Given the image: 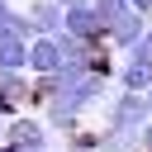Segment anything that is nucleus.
Returning <instances> with one entry per match:
<instances>
[{
	"mask_svg": "<svg viewBox=\"0 0 152 152\" xmlns=\"http://www.w3.org/2000/svg\"><path fill=\"white\" fill-rule=\"evenodd\" d=\"M147 119H152V109H147L142 90H119V100L104 109V128H124V133H138Z\"/></svg>",
	"mask_w": 152,
	"mask_h": 152,
	"instance_id": "nucleus-1",
	"label": "nucleus"
},
{
	"mask_svg": "<svg viewBox=\"0 0 152 152\" xmlns=\"http://www.w3.org/2000/svg\"><path fill=\"white\" fill-rule=\"evenodd\" d=\"M62 33H71V38L90 43V48L104 43V24H100L95 5H66V10H62Z\"/></svg>",
	"mask_w": 152,
	"mask_h": 152,
	"instance_id": "nucleus-2",
	"label": "nucleus"
},
{
	"mask_svg": "<svg viewBox=\"0 0 152 152\" xmlns=\"http://www.w3.org/2000/svg\"><path fill=\"white\" fill-rule=\"evenodd\" d=\"M119 86L124 90H147L152 86V57L138 52V48H128L124 52V66H119Z\"/></svg>",
	"mask_w": 152,
	"mask_h": 152,
	"instance_id": "nucleus-3",
	"label": "nucleus"
},
{
	"mask_svg": "<svg viewBox=\"0 0 152 152\" xmlns=\"http://www.w3.org/2000/svg\"><path fill=\"white\" fill-rule=\"evenodd\" d=\"M142 28H147V14L128 10L124 19H114V24H109V33H104V38H109V43H114L119 52H128V48H133V43L142 38Z\"/></svg>",
	"mask_w": 152,
	"mask_h": 152,
	"instance_id": "nucleus-4",
	"label": "nucleus"
},
{
	"mask_svg": "<svg viewBox=\"0 0 152 152\" xmlns=\"http://www.w3.org/2000/svg\"><path fill=\"white\" fill-rule=\"evenodd\" d=\"M28 66H33L38 76H52V71L62 66V43H57V33H48V38H38V43H28Z\"/></svg>",
	"mask_w": 152,
	"mask_h": 152,
	"instance_id": "nucleus-5",
	"label": "nucleus"
},
{
	"mask_svg": "<svg viewBox=\"0 0 152 152\" xmlns=\"http://www.w3.org/2000/svg\"><path fill=\"white\" fill-rule=\"evenodd\" d=\"M19 66H28V43H24V33L19 28H0V71H19Z\"/></svg>",
	"mask_w": 152,
	"mask_h": 152,
	"instance_id": "nucleus-6",
	"label": "nucleus"
},
{
	"mask_svg": "<svg viewBox=\"0 0 152 152\" xmlns=\"http://www.w3.org/2000/svg\"><path fill=\"white\" fill-rule=\"evenodd\" d=\"M28 19H33V28H43V33H57V28H62V5H57V0H33Z\"/></svg>",
	"mask_w": 152,
	"mask_h": 152,
	"instance_id": "nucleus-7",
	"label": "nucleus"
},
{
	"mask_svg": "<svg viewBox=\"0 0 152 152\" xmlns=\"http://www.w3.org/2000/svg\"><path fill=\"white\" fill-rule=\"evenodd\" d=\"M10 142H28V147H48V133L38 119H14L10 124Z\"/></svg>",
	"mask_w": 152,
	"mask_h": 152,
	"instance_id": "nucleus-8",
	"label": "nucleus"
},
{
	"mask_svg": "<svg viewBox=\"0 0 152 152\" xmlns=\"http://www.w3.org/2000/svg\"><path fill=\"white\" fill-rule=\"evenodd\" d=\"M90 5H95V14H100V24H104V33H109V24H114V19H124V14L133 10L128 0H90Z\"/></svg>",
	"mask_w": 152,
	"mask_h": 152,
	"instance_id": "nucleus-9",
	"label": "nucleus"
},
{
	"mask_svg": "<svg viewBox=\"0 0 152 152\" xmlns=\"http://www.w3.org/2000/svg\"><path fill=\"white\" fill-rule=\"evenodd\" d=\"M66 152H100V133H76L71 128V147Z\"/></svg>",
	"mask_w": 152,
	"mask_h": 152,
	"instance_id": "nucleus-10",
	"label": "nucleus"
},
{
	"mask_svg": "<svg viewBox=\"0 0 152 152\" xmlns=\"http://www.w3.org/2000/svg\"><path fill=\"white\" fill-rule=\"evenodd\" d=\"M138 142H142V152H152V119H147V124L138 128Z\"/></svg>",
	"mask_w": 152,
	"mask_h": 152,
	"instance_id": "nucleus-11",
	"label": "nucleus"
},
{
	"mask_svg": "<svg viewBox=\"0 0 152 152\" xmlns=\"http://www.w3.org/2000/svg\"><path fill=\"white\" fill-rule=\"evenodd\" d=\"M133 48H138V52H147V57H152V28H142V38H138V43H133Z\"/></svg>",
	"mask_w": 152,
	"mask_h": 152,
	"instance_id": "nucleus-12",
	"label": "nucleus"
},
{
	"mask_svg": "<svg viewBox=\"0 0 152 152\" xmlns=\"http://www.w3.org/2000/svg\"><path fill=\"white\" fill-rule=\"evenodd\" d=\"M128 5H133L138 14H152V0H128Z\"/></svg>",
	"mask_w": 152,
	"mask_h": 152,
	"instance_id": "nucleus-13",
	"label": "nucleus"
},
{
	"mask_svg": "<svg viewBox=\"0 0 152 152\" xmlns=\"http://www.w3.org/2000/svg\"><path fill=\"white\" fill-rule=\"evenodd\" d=\"M5 19H10V0H0V24H5Z\"/></svg>",
	"mask_w": 152,
	"mask_h": 152,
	"instance_id": "nucleus-14",
	"label": "nucleus"
},
{
	"mask_svg": "<svg viewBox=\"0 0 152 152\" xmlns=\"http://www.w3.org/2000/svg\"><path fill=\"white\" fill-rule=\"evenodd\" d=\"M57 5H62V10H66V5H90V0H57Z\"/></svg>",
	"mask_w": 152,
	"mask_h": 152,
	"instance_id": "nucleus-15",
	"label": "nucleus"
},
{
	"mask_svg": "<svg viewBox=\"0 0 152 152\" xmlns=\"http://www.w3.org/2000/svg\"><path fill=\"white\" fill-rule=\"evenodd\" d=\"M142 95H147V109H152V86H147V90H142Z\"/></svg>",
	"mask_w": 152,
	"mask_h": 152,
	"instance_id": "nucleus-16",
	"label": "nucleus"
}]
</instances>
